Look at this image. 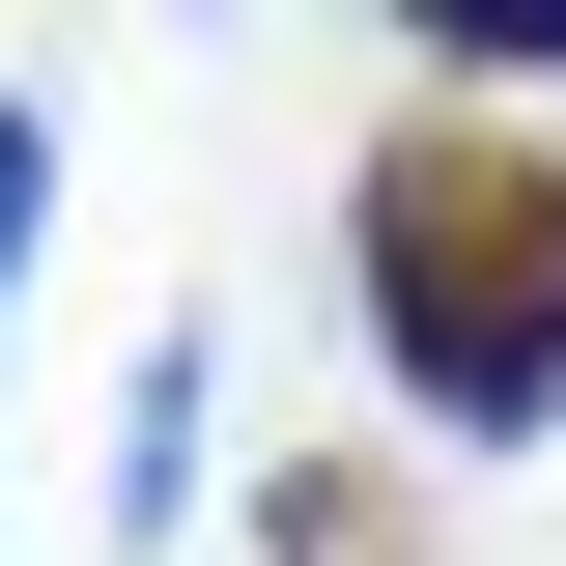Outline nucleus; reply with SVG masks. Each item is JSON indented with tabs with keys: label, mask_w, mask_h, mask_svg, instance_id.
<instances>
[{
	"label": "nucleus",
	"mask_w": 566,
	"mask_h": 566,
	"mask_svg": "<svg viewBox=\"0 0 566 566\" xmlns=\"http://www.w3.org/2000/svg\"><path fill=\"white\" fill-rule=\"evenodd\" d=\"M368 283H397V368H424V397H482V424L566 397V199L510 170V142L424 114L397 170H368Z\"/></svg>",
	"instance_id": "obj_1"
}]
</instances>
